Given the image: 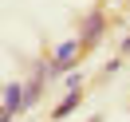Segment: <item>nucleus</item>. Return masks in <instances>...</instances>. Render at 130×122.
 <instances>
[{"label":"nucleus","mask_w":130,"mask_h":122,"mask_svg":"<svg viewBox=\"0 0 130 122\" xmlns=\"http://www.w3.org/2000/svg\"><path fill=\"white\" fill-rule=\"evenodd\" d=\"M79 51H87V47H83V40H63V43L55 47V55L47 59V79H59L63 71H71V63H75Z\"/></svg>","instance_id":"1"},{"label":"nucleus","mask_w":130,"mask_h":122,"mask_svg":"<svg viewBox=\"0 0 130 122\" xmlns=\"http://www.w3.org/2000/svg\"><path fill=\"white\" fill-rule=\"evenodd\" d=\"M32 110V98H28V83H4V122H12L16 114Z\"/></svg>","instance_id":"2"},{"label":"nucleus","mask_w":130,"mask_h":122,"mask_svg":"<svg viewBox=\"0 0 130 122\" xmlns=\"http://www.w3.org/2000/svg\"><path fill=\"white\" fill-rule=\"evenodd\" d=\"M103 32H106V16H103V12H91V16L83 20V32H79L83 47H95V43L103 40Z\"/></svg>","instance_id":"3"},{"label":"nucleus","mask_w":130,"mask_h":122,"mask_svg":"<svg viewBox=\"0 0 130 122\" xmlns=\"http://www.w3.org/2000/svg\"><path fill=\"white\" fill-rule=\"evenodd\" d=\"M75 106H79V91H71V95H67L63 102H59L55 110H51V122H59V118H67V114H71Z\"/></svg>","instance_id":"4"},{"label":"nucleus","mask_w":130,"mask_h":122,"mask_svg":"<svg viewBox=\"0 0 130 122\" xmlns=\"http://www.w3.org/2000/svg\"><path fill=\"white\" fill-rule=\"evenodd\" d=\"M63 87H67V95H71V91H79V87H83V75H79V71H71V75L63 79Z\"/></svg>","instance_id":"5"},{"label":"nucleus","mask_w":130,"mask_h":122,"mask_svg":"<svg viewBox=\"0 0 130 122\" xmlns=\"http://www.w3.org/2000/svg\"><path fill=\"white\" fill-rule=\"evenodd\" d=\"M122 55H130V36H126V40H122Z\"/></svg>","instance_id":"6"},{"label":"nucleus","mask_w":130,"mask_h":122,"mask_svg":"<svg viewBox=\"0 0 130 122\" xmlns=\"http://www.w3.org/2000/svg\"><path fill=\"white\" fill-rule=\"evenodd\" d=\"M122 4H126V0H122Z\"/></svg>","instance_id":"7"}]
</instances>
